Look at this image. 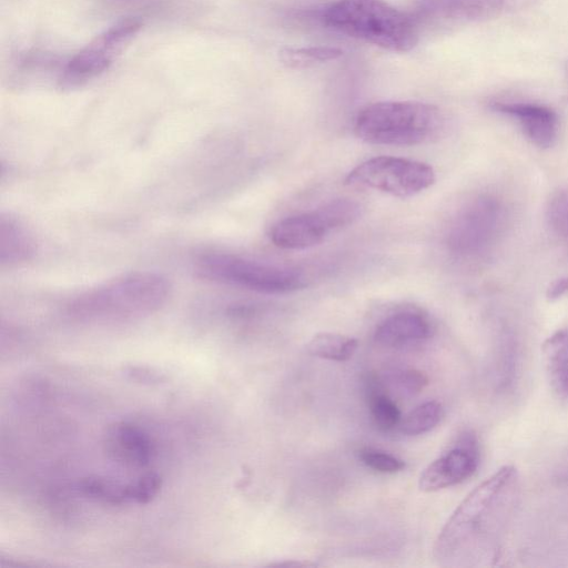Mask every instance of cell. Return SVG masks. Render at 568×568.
Returning a JSON list of instances; mask_svg holds the SVG:
<instances>
[{
    "label": "cell",
    "instance_id": "cell-8",
    "mask_svg": "<svg viewBox=\"0 0 568 568\" xmlns=\"http://www.w3.org/2000/svg\"><path fill=\"white\" fill-rule=\"evenodd\" d=\"M142 24L138 18H126L98 34L67 63L62 83L75 87L99 77L138 34Z\"/></svg>",
    "mask_w": 568,
    "mask_h": 568
},
{
    "label": "cell",
    "instance_id": "cell-4",
    "mask_svg": "<svg viewBox=\"0 0 568 568\" xmlns=\"http://www.w3.org/2000/svg\"><path fill=\"white\" fill-rule=\"evenodd\" d=\"M445 126L442 111L419 101H379L363 108L354 120V132L376 145L409 146L430 142Z\"/></svg>",
    "mask_w": 568,
    "mask_h": 568
},
{
    "label": "cell",
    "instance_id": "cell-21",
    "mask_svg": "<svg viewBox=\"0 0 568 568\" xmlns=\"http://www.w3.org/2000/svg\"><path fill=\"white\" fill-rule=\"evenodd\" d=\"M317 212L323 217L329 232L353 224L362 215V205L352 199H334L318 206Z\"/></svg>",
    "mask_w": 568,
    "mask_h": 568
},
{
    "label": "cell",
    "instance_id": "cell-25",
    "mask_svg": "<svg viewBox=\"0 0 568 568\" xmlns=\"http://www.w3.org/2000/svg\"><path fill=\"white\" fill-rule=\"evenodd\" d=\"M359 457L367 467L379 473L393 474L400 471L405 467V463L402 459L376 449L365 448L361 450Z\"/></svg>",
    "mask_w": 568,
    "mask_h": 568
},
{
    "label": "cell",
    "instance_id": "cell-7",
    "mask_svg": "<svg viewBox=\"0 0 568 568\" xmlns=\"http://www.w3.org/2000/svg\"><path fill=\"white\" fill-rule=\"evenodd\" d=\"M434 169L424 162L397 156H375L348 172L344 183L381 191L396 197H410L435 183Z\"/></svg>",
    "mask_w": 568,
    "mask_h": 568
},
{
    "label": "cell",
    "instance_id": "cell-9",
    "mask_svg": "<svg viewBox=\"0 0 568 568\" xmlns=\"http://www.w3.org/2000/svg\"><path fill=\"white\" fill-rule=\"evenodd\" d=\"M478 465V440L475 434L467 432L453 448L424 469L418 487L422 491L430 493L455 486L470 478Z\"/></svg>",
    "mask_w": 568,
    "mask_h": 568
},
{
    "label": "cell",
    "instance_id": "cell-23",
    "mask_svg": "<svg viewBox=\"0 0 568 568\" xmlns=\"http://www.w3.org/2000/svg\"><path fill=\"white\" fill-rule=\"evenodd\" d=\"M546 215L550 227L557 234L568 237V185L550 197Z\"/></svg>",
    "mask_w": 568,
    "mask_h": 568
},
{
    "label": "cell",
    "instance_id": "cell-19",
    "mask_svg": "<svg viewBox=\"0 0 568 568\" xmlns=\"http://www.w3.org/2000/svg\"><path fill=\"white\" fill-rule=\"evenodd\" d=\"M343 55L336 47L314 45L302 48H282L278 51L281 62L291 69L310 68L318 63L333 61Z\"/></svg>",
    "mask_w": 568,
    "mask_h": 568
},
{
    "label": "cell",
    "instance_id": "cell-11",
    "mask_svg": "<svg viewBox=\"0 0 568 568\" xmlns=\"http://www.w3.org/2000/svg\"><path fill=\"white\" fill-rule=\"evenodd\" d=\"M535 0H422L427 16L453 22H475L520 10Z\"/></svg>",
    "mask_w": 568,
    "mask_h": 568
},
{
    "label": "cell",
    "instance_id": "cell-24",
    "mask_svg": "<svg viewBox=\"0 0 568 568\" xmlns=\"http://www.w3.org/2000/svg\"><path fill=\"white\" fill-rule=\"evenodd\" d=\"M162 478L156 473H146L135 483L129 484L130 501L138 504L150 503L160 491Z\"/></svg>",
    "mask_w": 568,
    "mask_h": 568
},
{
    "label": "cell",
    "instance_id": "cell-14",
    "mask_svg": "<svg viewBox=\"0 0 568 568\" xmlns=\"http://www.w3.org/2000/svg\"><path fill=\"white\" fill-rule=\"evenodd\" d=\"M430 331V324L423 314L405 311L382 321L375 329L374 339L379 345L395 347L424 341Z\"/></svg>",
    "mask_w": 568,
    "mask_h": 568
},
{
    "label": "cell",
    "instance_id": "cell-6",
    "mask_svg": "<svg viewBox=\"0 0 568 568\" xmlns=\"http://www.w3.org/2000/svg\"><path fill=\"white\" fill-rule=\"evenodd\" d=\"M196 270L205 278L264 294H285L305 286L297 270L224 253L202 255L196 261Z\"/></svg>",
    "mask_w": 568,
    "mask_h": 568
},
{
    "label": "cell",
    "instance_id": "cell-1",
    "mask_svg": "<svg viewBox=\"0 0 568 568\" xmlns=\"http://www.w3.org/2000/svg\"><path fill=\"white\" fill-rule=\"evenodd\" d=\"M520 494L517 469L507 465L475 487L452 514L434 547L449 567H487L499 559Z\"/></svg>",
    "mask_w": 568,
    "mask_h": 568
},
{
    "label": "cell",
    "instance_id": "cell-13",
    "mask_svg": "<svg viewBox=\"0 0 568 568\" xmlns=\"http://www.w3.org/2000/svg\"><path fill=\"white\" fill-rule=\"evenodd\" d=\"M105 448L114 462L131 467L146 466L154 455L150 436L138 426L124 422L109 429Z\"/></svg>",
    "mask_w": 568,
    "mask_h": 568
},
{
    "label": "cell",
    "instance_id": "cell-5",
    "mask_svg": "<svg viewBox=\"0 0 568 568\" xmlns=\"http://www.w3.org/2000/svg\"><path fill=\"white\" fill-rule=\"evenodd\" d=\"M510 222L507 202L498 194L481 193L470 199L453 217L447 246L466 260H480L495 251Z\"/></svg>",
    "mask_w": 568,
    "mask_h": 568
},
{
    "label": "cell",
    "instance_id": "cell-16",
    "mask_svg": "<svg viewBox=\"0 0 568 568\" xmlns=\"http://www.w3.org/2000/svg\"><path fill=\"white\" fill-rule=\"evenodd\" d=\"M549 384L560 399L568 398V326L551 334L542 345Z\"/></svg>",
    "mask_w": 568,
    "mask_h": 568
},
{
    "label": "cell",
    "instance_id": "cell-3",
    "mask_svg": "<svg viewBox=\"0 0 568 568\" xmlns=\"http://www.w3.org/2000/svg\"><path fill=\"white\" fill-rule=\"evenodd\" d=\"M323 20L339 33L393 52H408L418 43L415 22L384 0H337Z\"/></svg>",
    "mask_w": 568,
    "mask_h": 568
},
{
    "label": "cell",
    "instance_id": "cell-26",
    "mask_svg": "<svg viewBox=\"0 0 568 568\" xmlns=\"http://www.w3.org/2000/svg\"><path fill=\"white\" fill-rule=\"evenodd\" d=\"M393 382L397 387L407 394H416L427 385V376L417 369L408 368L398 371L393 375Z\"/></svg>",
    "mask_w": 568,
    "mask_h": 568
},
{
    "label": "cell",
    "instance_id": "cell-15",
    "mask_svg": "<svg viewBox=\"0 0 568 568\" xmlns=\"http://www.w3.org/2000/svg\"><path fill=\"white\" fill-rule=\"evenodd\" d=\"M36 252V242L26 225L10 215L0 219V262L17 265L28 262Z\"/></svg>",
    "mask_w": 568,
    "mask_h": 568
},
{
    "label": "cell",
    "instance_id": "cell-22",
    "mask_svg": "<svg viewBox=\"0 0 568 568\" xmlns=\"http://www.w3.org/2000/svg\"><path fill=\"white\" fill-rule=\"evenodd\" d=\"M369 410L374 424L382 430L399 426L402 414L395 402L386 394L373 390L369 396Z\"/></svg>",
    "mask_w": 568,
    "mask_h": 568
},
{
    "label": "cell",
    "instance_id": "cell-29",
    "mask_svg": "<svg viewBox=\"0 0 568 568\" xmlns=\"http://www.w3.org/2000/svg\"><path fill=\"white\" fill-rule=\"evenodd\" d=\"M270 567H285V568H306V567H314L315 564L311 561H303V560H290V561H281V562H274L270 564Z\"/></svg>",
    "mask_w": 568,
    "mask_h": 568
},
{
    "label": "cell",
    "instance_id": "cell-17",
    "mask_svg": "<svg viewBox=\"0 0 568 568\" xmlns=\"http://www.w3.org/2000/svg\"><path fill=\"white\" fill-rule=\"evenodd\" d=\"M79 495L110 505L130 501L129 484H121L103 476L81 478L73 488Z\"/></svg>",
    "mask_w": 568,
    "mask_h": 568
},
{
    "label": "cell",
    "instance_id": "cell-2",
    "mask_svg": "<svg viewBox=\"0 0 568 568\" xmlns=\"http://www.w3.org/2000/svg\"><path fill=\"white\" fill-rule=\"evenodd\" d=\"M171 285L153 272L122 275L75 296L68 305L80 321H125L158 311L168 300Z\"/></svg>",
    "mask_w": 568,
    "mask_h": 568
},
{
    "label": "cell",
    "instance_id": "cell-18",
    "mask_svg": "<svg viewBox=\"0 0 568 568\" xmlns=\"http://www.w3.org/2000/svg\"><path fill=\"white\" fill-rule=\"evenodd\" d=\"M358 346L357 339L337 333H317L307 343V352L316 357L345 362L352 358Z\"/></svg>",
    "mask_w": 568,
    "mask_h": 568
},
{
    "label": "cell",
    "instance_id": "cell-27",
    "mask_svg": "<svg viewBox=\"0 0 568 568\" xmlns=\"http://www.w3.org/2000/svg\"><path fill=\"white\" fill-rule=\"evenodd\" d=\"M125 374L132 379L145 384H159L163 381L162 375L149 367L130 366L125 368Z\"/></svg>",
    "mask_w": 568,
    "mask_h": 568
},
{
    "label": "cell",
    "instance_id": "cell-28",
    "mask_svg": "<svg viewBox=\"0 0 568 568\" xmlns=\"http://www.w3.org/2000/svg\"><path fill=\"white\" fill-rule=\"evenodd\" d=\"M568 292V277H562L552 283L548 290L550 300L558 298Z\"/></svg>",
    "mask_w": 568,
    "mask_h": 568
},
{
    "label": "cell",
    "instance_id": "cell-10",
    "mask_svg": "<svg viewBox=\"0 0 568 568\" xmlns=\"http://www.w3.org/2000/svg\"><path fill=\"white\" fill-rule=\"evenodd\" d=\"M490 108L513 119L537 148H551L559 134L558 114L549 106L526 101H494Z\"/></svg>",
    "mask_w": 568,
    "mask_h": 568
},
{
    "label": "cell",
    "instance_id": "cell-20",
    "mask_svg": "<svg viewBox=\"0 0 568 568\" xmlns=\"http://www.w3.org/2000/svg\"><path fill=\"white\" fill-rule=\"evenodd\" d=\"M443 415L442 404L429 400L406 414L399 423V429L406 435H420L435 428L442 420Z\"/></svg>",
    "mask_w": 568,
    "mask_h": 568
},
{
    "label": "cell",
    "instance_id": "cell-12",
    "mask_svg": "<svg viewBox=\"0 0 568 568\" xmlns=\"http://www.w3.org/2000/svg\"><path fill=\"white\" fill-rule=\"evenodd\" d=\"M328 233V227L315 209L278 221L273 225L270 237L277 247L304 250L322 243Z\"/></svg>",
    "mask_w": 568,
    "mask_h": 568
}]
</instances>
